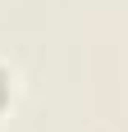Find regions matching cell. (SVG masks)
Wrapping results in <instances>:
<instances>
[{"instance_id":"cell-1","label":"cell","mask_w":128,"mask_h":132,"mask_svg":"<svg viewBox=\"0 0 128 132\" xmlns=\"http://www.w3.org/2000/svg\"><path fill=\"white\" fill-rule=\"evenodd\" d=\"M9 100H14V73H9L5 64H0V114L9 109Z\"/></svg>"}]
</instances>
